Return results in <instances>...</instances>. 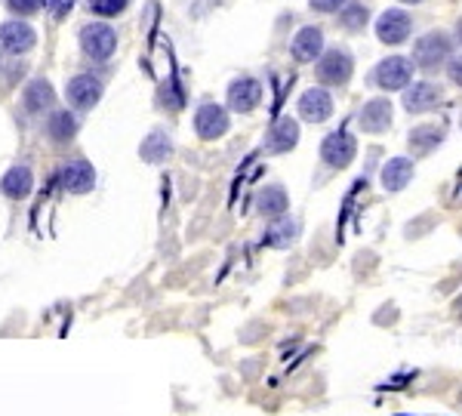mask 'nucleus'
<instances>
[{"mask_svg":"<svg viewBox=\"0 0 462 416\" xmlns=\"http://www.w3.org/2000/svg\"><path fill=\"white\" fill-rule=\"evenodd\" d=\"M355 155H358V142H355V136L348 133L346 127L333 130V133L321 142V161L330 166V170H346V166L355 161Z\"/></svg>","mask_w":462,"mask_h":416,"instance_id":"1","label":"nucleus"},{"mask_svg":"<svg viewBox=\"0 0 462 416\" xmlns=\"http://www.w3.org/2000/svg\"><path fill=\"white\" fill-rule=\"evenodd\" d=\"M447 55H450V38L441 31L423 34V38L416 40V47H413V62H416L423 72H438L447 62Z\"/></svg>","mask_w":462,"mask_h":416,"instance_id":"2","label":"nucleus"},{"mask_svg":"<svg viewBox=\"0 0 462 416\" xmlns=\"http://www.w3.org/2000/svg\"><path fill=\"white\" fill-rule=\"evenodd\" d=\"M410 78H413V62L401 59V55H389V59H382L380 65L373 68L370 83L391 93V89H407Z\"/></svg>","mask_w":462,"mask_h":416,"instance_id":"3","label":"nucleus"},{"mask_svg":"<svg viewBox=\"0 0 462 416\" xmlns=\"http://www.w3.org/2000/svg\"><path fill=\"white\" fill-rule=\"evenodd\" d=\"M355 72V59L348 50H327L318 62V81L327 83V87H346L348 78Z\"/></svg>","mask_w":462,"mask_h":416,"instance_id":"4","label":"nucleus"},{"mask_svg":"<svg viewBox=\"0 0 462 416\" xmlns=\"http://www.w3.org/2000/svg\"><path fill=\"white\" fill-rule=\"evenodd\" d=\"M115 47H117V34H115V28H111V25H105V22L83 25V31H81V50L87 53L90 59L105 62L111 53H115Z\"/></svg>","mask_w":462,"mask_h":416,"instance_id":"5","label":"nucleus"},{"mask_svg":"<svg viewBox=\"0 0 462 416\" xmlns=\"http://www.w3.org/2000/svg\"><path fill=\"white\" fill-rule=\"evenodd\" d=\"M194 130H198L201 139H219L228 133V111L222 106H216V102H207V106L198 108V115H194Z\"/></svg>","mask_w":462,"mask_h":416,"instance_id":"6","label":"nucleus"},{"mask_svg":"<svg viewBox=\"0 0 462 416\" xmlns=\"http://www.w3.org/2000/svg\"><path fill=\"white\" fill-rule=\"evenodd\" d=\"M441 99H444V89L438 87V83H429V81H419L407 87V93H404V108L410 111V115H425V111L438 108Z\"/></svg>","mask_w":462,"mask_h":416,"instance_id":"7","label":"nucleus"},{"mask_svg":"<svg viewBox=\"0 0 462 416\" xmlns=\"http://www.w3.org/2000/svg\"><path fill=\"white\" fill-rule=\"evenodd\" d=\"M262 102V83L256 78H237L228 87V106L237 115H250Z\"/></svg>","mask_w":462,"mask_h":416,"instance_id":"8","label":"nucleus"},{"mask_svg":"<svg viewBox=\"0 0 462 416\" xmlns=\"http://www.w3.org/2000/svg\"><path fill=\"white\" fill-rule=\"evenodd\" d=\"M410 28H413V22L404 10H385L380 16V22H376V38H380L382 44L395 47L410 38Z\"/></svg>","mask_w":462,"mask_h":416,"instance_id":"9","label":"nucleus"},{"mask_svg":"<svg viewBox=\"0 0 462 416\" xmlns=\"http://www.w3.org/2000/svg\"><path fill=\"white\" fill-rule=\"evenodd\" d=\"M299 115L305 117L308 123H324L327 117L333 115V96L327 93L324 87H312L299 96Z\"/></svg>","mask_w":462,"mask_h":416,"instance_id":"10","label":"nucleus"},{"mask_svg":"<svg viewBox=\"0 0 462 416\" xmlns=\"http://www.w3.org/2000/svg\"><path fill=\"white\" fill-rule=\"evenodd\" d=\"M65 93L74 108H93L102 99V81L93 78V74H77V78L68 81Z\"/></svg>","mask_w":462,"mask_h":416,"instance_id":"11","label":"nucleus"},{"mask_svg":"<svg viewBox=\"0 0 462 416\" xmlns=\"http://www.w3.org/2000/svg\"><path fill=\"white\" fill-rule=\"evenodd\" d=\"M296 142H299V123L293 121V117H278V121L271 123L269 136H265V151L284 155V151L296 149Z\"/></svg>","mask_w":462,"mask_h":416,"instance_id":"12","label":"nucleus"},{"mask_svg":"<svg viewBox=\"0 0 462 416\" xmlns=\"http://www.w3.org/2000/svg\"><path fill=\"white\" fill-rule=\"evenodd\" d=\"M358 127L364 133H385V130L391 127V102L370 99L358 115Z\"/></svg>","mask_w":462,"mask_h":416,"instance_id":"13","label":"nucleus"},{"mask_svg":"<svg viewBox=\"0 0 462 416\" xmlns=\"http://www.w3.org/2000/svg\"><path fill=\"white\" fill-rule=\"evenodd\" d=\"M34 28L25 25V22H4L0 25V47L6 53L19 55V53H28L34 47Z\"/></svg>","mask_w":462,"mask_h":416,"instance_id":"14","label":"nucleus"},{"mask_svg":"<svg viewBox=\"0 0 462 416\" xmlns=\"http://www.w3.org/2000/svg\"><path fill=\"white\" fill-rule=\"evenodd\" d=\"M321 53H324V31L321 28L308 25L293 38V59L296 62H314Z\"/></svg>","mask_w":462,"mask_h":416,"instance_id":"15","label":"nucleus"},{"mask_svg":"<svg viewBox=\"0 0 462 416\" xmlns=\"http://www.w3.org/2000/svg\"><path fill=\"white\" fill-rule=\"evenodd\" d=\"M96 183V173L87 161H72L62 166V185L72 194H87Z\"/></svg>","mask_w":462,"mask_h":416,"instance_id":"16","label":"nucleus"},{"mask_svg":"<svg viewBox=\"0 0 462 416\" xmlns=\"http://www.w3.org/2000/svg\"><path fill=\"white\" fill-rule=\"evenodd\" d=\"M380 179L385 191H404L413 179V161L410 157H391V161L382 166Z\"/></svg>","mask_w":462,"mask_h":416,"instance_id":"17","label":"nucleus"},{"mask_svg":"<svg viewBox=\"0 0 462 416\" xmlns=\"http://www.w3.org/2000/svg\"><path fill=\"white\" fill-rule=\"evenodd\" d=\"M441 142H444V127H441V123H419V127H413L407 136V145L413 155H429V151H435Z\"/></svg>","mask_w":462,"mask_h":416,"instance_id":"18","label":"nucleus"},{"mask_svg":"<svg viewBox=\"0 0 462 416\" xmlns=\"http://www.w3.org/2000/svg\"><path fill=\"white\" fill-rule=\"evenodd\" d=\"M256 207L265 219H281L287 213V207H290V198H287L284 185H265L256 198Z\"/></svg>","mask_w":462,"mask_h":416,"instance_id":"19","label":"nucleus"},{"mask_svg":"<svg viewBox=\"0 0 462 416\" xmlns=\"http://www.w3.org/2000/svg\"><path fill=\"white\" fill-rule=\"evenodd\" d=\"M31 185H34L31 170H28V166H13L4 176V183H0V191H4L6 198H25V194L31 191Z\"/></svg>","mask_w":462,"mask_h":416,"instance_id":"20","label":"nucleus"},{"mask_svg":"<svg viewBox=\"0 0 462 416\" xmlns=\"http://www.w3.org/2000/svg\"><path fill=\"white\" fill-rule=\"evenodd\" d=\"M170 151H173L170 136H167L164 130H154V133L142 142L139 155H142V161H149V164H160V161H167V157H170Z\"/></svg>","mask_w":462,"mask_h":416,"instance_id":"21","label":"nucleus"},{"mask_svg":"<svg viewBox=\"0 0 462 416\" xmlns=\"http://www.w3.org/2000/svg\"><path fill=\"white\" fill-rule=\"evenodd\" d=\"M77 133V117L72 111H56V115L47 121V136L53 139V142H72Z\"/></svg>","mask_w":462,"mask_h":416,"instance_id":"22","label":"nucleus"},{"mask_svg":"<svg viewBox=\"0 0 462 416\" xmlns=\"http://www.w3.org/2000/svg\"><path fill=\"white\" fill-rule=\"evenodd\" d=\"M22 102H25V108L31 111V115H38V111H47L53 106V87L47 81H34V83H28V89H25V96H22Z\"/></svg>","mask_w":462,"mask_h":416,"instance_id":"23","label":"nucleus"},{"mask_svg":"<svg viewBox=\"0 0 462 416\" xmlns=\"http://www.w3.org/2000/svg\"><path fill=\"white\" fill-rule=\"evenodd\" d=\"M296 234H299V222L296 219H278L275 225L265 232V244L269 247H287V244H293L296 241Z\"/></svg>","mask_w":462,"mask_h":416,"instance_id":"24","label":"nucleus"},{"mask_svg":"<svg viewBox=\"0 0 462 416\" xmlns=\"http://www.w3.org/2000/svg\"><path fill=\"white\" fill-rule=\"evenodd\" d=\"M367 16H370V10L364 4H358V0H352V4H346L339 10V22L346 31H361V28L367 25Z\"/></svg>","mask_w":462,"mask_h":416,"instance_id":"25","label":"nucleus"},{"mask_svg":"<svg viewBox=\"0 0 462 416\" xmlns=\"http://www.w3.org/2000/svg\"><path fill=\"white\" fill-rule=\"evenodd\" d=\"M130 0H90V10L99 13V16H117V13L127 10Z\"/></svg>","mask_w":462,"mask_h":416,"instance_id":"26","label":"nucleus"},{"mask_svg":"<svg viewBox=\"0 0 462 416\" xmlns=\"http://www.w3.org/2000/svg\"><path fill=\"white\" fill-rule=\"evenodd\" d=\"M6 4H10V10L19 13V16H31V13L44 10L47 0H6Z\"/></svg>","mask_w":462,"mask_h":416,"instance_id":"27","label":"nucleus"},{"mask_svg":"<svg viewBox=\"0 0 462 416\" xmlns=\"http://www.w3.org/2000/svg\"><path fill=\"white\" fill-rule=\"evenodd\" d=\"M346 6V0H312V10L318 13H339Z\"/></svg>","mask_w":462,"mask_h":416,"instance_id":"28","label":"nucleus"},{"mask_svg":"<svg viewBox=\"0 0 462 416\" xmlns=\"http://www.w3.org/2000/svg\"><path fill=\"white\" fill-rule=\"evenodd\" d=\"M447 72H450V81L457 83V87H462V55H457V59L450 62V68H447Z\"/></svg>","mask_w":462,"mask_h":416,"instance_id":"29","label":"nucleus"},{"mask_svg":"<svg viewBox=\"0 0 462 416\" xmlns=\"http://www.w3.org/2000/svg\"><path fill=\"white\" fill-rule=\"evenodd\" d=\"M72 4H74V0H53V16L62 19L65 13H72Z\"/></svg>","mask_w":462,"mask_h":416,"instance_id":"30","label":"nucleus"},{"mask_svg":"<svg viewBox=\"0 0 462 416\" xmlns=\"http://www.w3.org/2000/svg\"><path fill=\"white\" fill-rule=\"evenodd\" d=\"M457 38L462 40V19H459V22H457Z\"/></svg>","mask_w":462,"mask_h":416,"instance_id":"31","label":"nucleus"},{"mask_svg":"<svg viewBox=\"0 0 462 416\" xmlns=\"http://www.w3.org/2000/svg\"><path fill=\"white\" fill-rule=\"evenodd\" d=\"M401 4H423V0H401Z\"/></svg>","mask_w":462,"mask_h":416,"instance_id":"32","label":"nucleus"}]
</instances>
